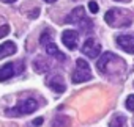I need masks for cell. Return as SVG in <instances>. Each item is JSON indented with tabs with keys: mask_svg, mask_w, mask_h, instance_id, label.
I'll use <instances>...</instances> for the list:
<instances>
[{
	"mask_svg": "<svg viewBox=\"0 0 134 127\" xmlns=\"http://www.w3.org/2000/svg\"><path fill=\"white\" fill-rule=\"evenodd\" d=\"M104 21L115 28H125L129 27L132 24V14L128 10H121V8H112L106 13Z\"/></svg>",
	"mask_w": 134,
	"mask_h": 127,
	"instance_id": "6da1fadb",
	"label": "cell"
},
{
	"mask_svg": "<svg viewBox=\"0 0 134 127\" xmlns=\"http://www.w3.org/2000/svg\"><path fill=\"white\" fill-rule=\"evenodd\" d=\"M65 22L82 28V31H88V30H92V27H93V22L85 16V11H84L82 7L74 8V10L68 14V17L65 19Z\"/></svg>",
	"mask_w": 134,
	"mask_h": 127,
	"instance_id": "7a4b0ae2",
	"label": "cell"
},
{
	"mask_svg": "<svg viewBox=\"0 0 134 127\" xmlns=\"http://www.w3.org/2000/svg\"><path fill=\"white\" fill-rule=\"evenodd\" d=\"M36 108H38V102L35 99H25V100H21L19 104H16L13 108H7L5 115L10 118H14V116H21V115H30Z\"/></svg>",
	"mask_w": 134,
	"mask_h": 127,
	"instance_id": "3957f363",
	"label": "cell"
},
{
	"mask_svg": "<svg viewBox=\"0 0 134 127\" xmlns=\"http://www.w3.org/2000/svg\"><path fill=\"white\" fill-rule=\"evenodd\" d=\"M92 79V71H90V66L85 60H77L76 61V69L71 75V80L73 83H84V82H88Z\"/></svg>",
	"mask_w": 134,
	"mask_h": 127,
	"instance_id": "277c9868",
	"label": "cell"
},
{
	"mask_svg": "<svg viewBox=\"0 0 134 127\" xmlns=\"http://www.w3.org/2000/svg\"><path fill=\"white\" fill-rule=\"evenodd\" d=\"M118 61H121V58L120 56H117L115 53H112V52H104L103 53V56L98 60V71L101 72V74H106V75H109L110 74V69H114V66H117L115 63H118Z\"/></svg>",
	"mask_w": 134,
	"mask_h": 127,
	"instance_id": "5b68a950",
	"label": "cell"
},
{
	"mask_svg": "<svg viewBox=\"0 0 134 127\" xmlns=\"http://www.w3.org/2000/svg\"><path fill=\"white\" fill-rule=\"evenodd\" d=\"M24 66H22V61L19 63H7V65H3L2 68H0V82H5L8 79H11L14 74H19L22 72Z\"/></svg>",
	"mask_w": 134,
	"mask_h": 127,
	"instance_id": "8992f818",
	"label": "cell"
},
{
	"mask_svg": "<svg viewBox=\"0 0 134 127\" xmlns=\"http://www.w3.org/2000/svg\"><path fill=\"white\" fill-rule=\"evenodd\" d=\"M82 52L90 56V58H96L99 53H101V44L95 39V38H88L85 41V44L82 46Z\"/></svg>",
	"mask_w": 134,
	"mask_h": 127,
	"instance_id": "52a82bcc",
	"label": "cell"
},
{
	"mask_svg": "<svg viewBox=\"0 0 134 127\" xmlns=\"http://www.w3.org/2000/svg\"><path fill=\"white\" fill-rule=\"evenodd\" d=\"M115 42L121 50L134 53V35H118L115 38Z\"/></svg>",
	"mask_w": 134,
	"mask_h": 127,
	"instance_id": "ba28073f",
	"label": "cell"
},
{
	"mask_svg": "<svg viewBox=\"0 0 134 127\" xmlns=\"http://www.w3.org/2000/svg\"><path fill=\"white\" fill-rule=\"evenodd\" d=\"M77 38H79V33L76 30H65L62 33V42L70 50H74L77 47Z\"/></svg>",
	"mask_w": 134,
	"mask_h": 127,
	"instance_id": "9c48e42d",
	"label": "cell"
},
{
	"mask_svg": "<svg viewBox=\"0 0 134 127\" xmlns=\"http://www.w3.org/2000/svg\"><path fill=\"white\" fill-rule=\"evenodd\" d=\"M46 85L52 90V91H55V93H65V90H66V85H65V80H63V77L62 75H52V77H49L47 80H46Z\"/></svg>",
	"mask_w": 134,
	"mask_h": 127,
	"instance_id": "30bf717a",
	"label": "cell"
},
{
	"mask_svg": "<svg viewBox=\"0 0 134 127\" xmlns=\"http://www.w3.org/2000/svg\"><path fill=\"white\" fill-rule=\"evenodd\" d=\"M44 49H46V52L51 55V56H54V58H57L58 61H65V53H62L60 50H58V47L54 44V41L51 39V41H47L46 44H44Z\"/></svg>",
	"mask_w": 134,
	"mask_h": 127,
	"instance_id": "8fae6325",
	"label": "cell"
},
{
	"mask_svg": "<svg viewBox=\"0 0 134 127\" xmlns=\"http://www.w3.org/2000/svg\"><path fill=\"white\" fill-rule=\"evenodd\" d=\"M16 52V44L13 41H7L0 46V58H7Z\"/></svg>",
	"mask_w": 134,
	"mask_h": 127,
	"instance_id": "7c38bea8",
	"label": "cell"
},
{
	"mask_svg": "<svg viewBox=\"0 0 134 127\" xmlns=\"http://www.w3.org/2000/svg\"><path fill=\"white\" fill-rule=\"evenodd\" d=\"M70 125H71V119L68 116H63V115L55 116L51 122V127H70Z\"/></svg>",
	"mask_w": 134,
	"mask_h": 127,
	"instance_id": "4fadbf2b",
	"label": "cell"
},
{
	"mask_svg": "<svg viewBox=\"0 0 134 127\" xmlns=\"http://www.w3.org/2000/svg\"><path fill=\"white\" fill-rule=\"evenodd\" d=\"M33 69H35L36 72L43 74V72H46V71L49 69V65H47L43 58H36V60L33 61Z\"/></svg>",
	"mask_w": 134,
	"mask_h": 127,
	"instance_id": "5bb4252c",
	"label": "cell"
},
{
	"mask_svg": "<svg viewBox=\"0 0 134 127\" xmlns=\"http://www.w3.org/2000/svg\"><path fill=\"white\" fill-rule=\"evenodd\" d=\"M125 116H121V115H117V116H114L112 119H110V122H109V127H123V124H125Z\"/></svg>",
	"mask_w": 134,
	"mask_h": 127,
	"instance_id": "9a60e30c",
	"label": "cell"
},
{
	"mask_svg": "<svg viewBox=\"0 0 134 127\" xmlns=\"http://www.w3.org/2000/svg\"><path fill=\"white\" fill-rule=\"evenodd\" d=\"M126 108L129 111H134V94L128 96V99H126Z\"/></svg>",
	"mask_w": 134,
	"mask_h": 127,
	"instance_id": "2e32d148",
	"label": "cell"
},
{
	"mask_svg": "<svg viewBox=\"0 0 134 127\" xmlns=\"http://www.w3.org/2000/svg\"><path fill=\"white\" fill-rule=\"evenodd\" d=\"M51 39H52V38L49 36V31H44V33L41 35V38H40V44H41V46H44V44H46L47 41H51Z\"/></svg>",
	"mask_w": 134,
	"mask_h": 127,
	"instance_id": "e0dca14e",
	"label": "cell"
},
{
	"mask_svg": "<svg viewBox=\"0 0 134 127\" xmlns=\"http://www.w3.org/2000/svg\"><path fill=\"white\" fill-rule=\"evenodd\" d=\"M10 33V25H2L0 27V38H3Z\"/></svg>",
	"mask_w": 134,
	"mask_h": 127,
	"instance_id": "ac0fdd59",
	"label": "cell"
},
{
	"mask_svg": "<svg viewBox=\"0 0 134 127\" xmlns=\"http://www.w3.org/2000/svg\"><path fill=\"white\" fill-rule=\"evenodd\" d=\"M88 8H90V11L95 14V13H98V5H96V2H90L88 3Z\"/></svg>",
	"mask_w": 134,
	"mask_h": 127,
	"instance_id": "d6986e66",
	"label": "cell"
},
{
	"mask_svg": "<svg viewBox=\"0 0 134 127\" xmlns=\"http://www.w3.org/2000/svg\"><path fill=\"white\" fill-rule=\"evenodd\" d=\"M41 124H43V118H36L33 121V125H41Z\"/></svg>",
	"mask_w": 134,
	"mask_h": 127,
	"instance_id": "ffe728a7",
	"label": "cell"
},
{
	"mask_svg": "<svg viewBox=\"0 0 134 127\" xmlns=\"http://www.w3.org/2000/svg\"><path fill=\"white\" fill-rule=\"evenodd\" d=\"M0 2H3V3H13V2H16V0H0Z\"/></svg>",
	"mask_w": 134,
	"mask_h": 127,
	"instance_id": "44dd1931",
	"label": "cell"
},
{
	"mask_svg": "<svg viewBox=\"0 0 134 127\" xmlns=\"http://www.w3.org/2000/svg\"><path fill=\"white\" fill-rule=\"evenodd\" d=\"M44 2H47V3H54L55 0H44Z\"/></svg>",
	"mask_w": 134,
	"mask_h": 127,
	"instance_id": "7402d4cb",
	"label": "cell"
}]
</instances>
